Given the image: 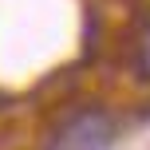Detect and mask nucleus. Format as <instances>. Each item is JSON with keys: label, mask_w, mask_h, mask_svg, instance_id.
<instances>
[{"label": "nucleus", "mask_w": 150, "mask_h": 150, "mask_svg": "<svg viewBox=\"0 0 150 150\" xmlns=\"http://www.w3.org/2000/svg\"><path fill=\"white\" fill-rule=\"evenodd\" d=\"M119 134L115 119L103 107H79L52 138V150H107Z\"/></svg>", "instance_id": "nucleus-1"}, {"label": "nucleus", "mask_w": 150, "mask_h": 150, "mask_svg": "<svg viewBox=\"0 0 150 150\" xmlns=\"http://www.w3.org/2000/svg\"><path fill=\"white\" fill-rule=\"evenodd\" d=\"M138 67H142L146 79H150V16L142 24V36H138Z\"/></svg>", "instance_id": "nucleus-2"}]
</instances>
